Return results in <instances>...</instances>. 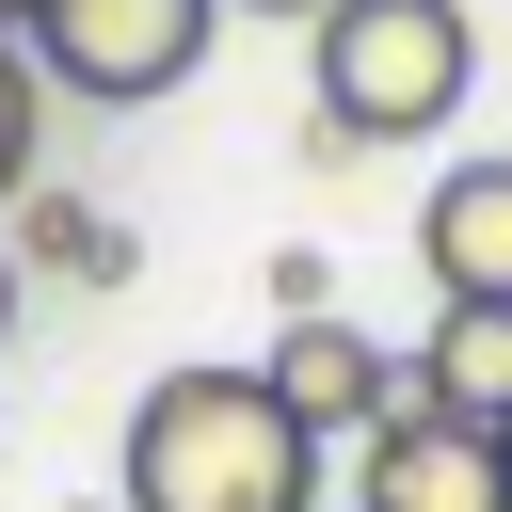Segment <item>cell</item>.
<instances>
[{
  "label": "cell",
  "mask_w": 512,
  "mask_h": 512,
  "mask_svg": "<svg viewBox=\"0 0 512 512\" xmlns=\"http://www.w3.org/2000/svg\"><path fill=\"white\" fill-rule=\"evenodd\" d=\"M128 512H320V432L256 368H160L128 400Z\"/></svg>",
  "instance_id": "6da1fadb"
},
{
  "label": "cell",
  "mask_w": 512,
  "mask_h": 512,
  "mask_svg": "<svg viewBox=\"0 0 512 512\" xmlns=\"http://www.w3.org/2000/svg\"><path fill=\"white\" fill-rule=\"evenodd\" d=\"M464 80H480L464 0H336V16L304 32V160H320V176H352L368 144L448 128V112H464Z\"/></svg>",
  "instance_id": "7a4b0ae2"
},
{
  "label": "cell",
  "mask_w": 512,
  "mask_h": 512,
  "mask_svg": "<svg viewBox=\"0 0 512 512\" xmlns=\"http://www.w3.org/2000/svg\"><path fill=\"white\" fill-rule=\"evenodd\" d=\"M208 32H224V0H32V64H48V96H96V112H144V96H176L192 64H208Z\"/></svg>",
  "instance_id": "3957f363"
},
{
  "label": "cell",
  "mask_w": 512,
  "mask_h": 512,
  "mask_svg": "<svg viewBox=\"0 0 512 512\" xmlns=\"http://www.w3.org/2000/svg\"><path fill=\"white\" fill-rule=\"evenodd\" d=\"M352 512H512V432H464V416L400 400L352 448Z\"/></svg>",
  "instance_id": "277c9868"
},
{
  "label": "cell",
  "mask_w": 512,
  "mask_h": 512,
  "mask_svg": "<svg viewBox=\"0 0 512 512\" xmlns=\"http://www.w3.org/2000/svg\"><path fill=\"white\" fill-rule=\"evenodd\" d=\"M256 384H272V400H288L320 448H368V432L416 400V384L384 368V336H352V320H288V336L256 352Z\"/></svg>",
  "instance_id": "5b68a950"
},
{
  "label": "cell",
  "mask_w": 512,
  "mask_h": 512,
  "mask_svg": "<svg viewBox=\"0 0 512 512\" xmlns=\"http://www.w3.org/2000/svg\"><path fill=\"white\" fill-rule=\"evenodd\" d=\"M416 256H432V304H512V144L432 176V208H416Z\"/></svg>",
  "instance_id": "8992f818"
},
{
  "label": "cell",
  "mask_w": 512,
  "mask_h": 512,
  "mask_svg": "<svg viewBox=\"0 0 512 512\" xmlns=\"http://www.w3.org/2000/svg\"><path fill=\"white\" fill-rule=\"evenodd\" d=\"M400 384L464 432H512V304H432V336L400 352Z\"/></svg>",
  "instance_id": "52a82bcc"
},
{
  "label": "cell",
  "mask_w": 512,
  "mask_h": 512,
  "mask_svg": "<svg viewBox=\"0 0 512 512\" xmlns=\"http://www.w3.org/2000/svg\"><path fill=\"white\" fill-rule=\"evenodd\" d=\"M16 256H48V272H80V288H128V224L112 208H80V192H16V224H0Z\"/></svg>",
  "instance_id": "ba28073f"
},
{
  "label": "cell",
  "mask_w": 512,
  "mask_h": 512,
  "mask_svg": "<svg viewBox=\"0 0 512 512\" xmlns=\"http://www.w3.org/2000/svg\"><path fill=\"white\" fill-rule=\"evenodd\" d=\"M32 160H48V64L0 32V208L32 192Z\"/></svg>",
  "instance_id": "9c48e42d"
},
{
  "label": "cell",
  "mask_w": 512,
  "mask_h": 512,
  "mask_svg": "<svg viewBox=\"0 0 512 512\" xmlns=\"http://www.w3.org/2000/svg\"><path fill=\"white\" fill-rule=\"evenodd\" d=\"M272 304H288V320H336V256L288 240V256H272Z\"/></svg>",
  "instance_id": "30bf717a"
},
{
  "label": "cell",
  "mask_w": 512,
  "mask_h": 512,
  "mask_svg": "<svg viewBox=\"0 0 512 512\" xmlns=\"http://www.w3.org/2000/svg\"><path fill=\"white\" fill-rule=\"evenodd\" d=\"M224 16H304V32H320V16H336V0H224Z\"/></svg>",
  "instance_id": "8fae6325"
},
{
  "label": "cell",
  "mask_w": 512,
  "mask_h": 512,
  "mask_svg": "<svg viewBox=\"0 0 512 512\" xmlns=\"http://www.w3.org/2000/svg\"><path fill=\"white\" fill-rule=\"evenodd\" d=\"M0 336H16V240H0Z\"/></svg>",
  "instance_id": "7c38bea8"
},
{
  "label": "cell",
  "mask_w": 512,
  "mask_h": 512,
  "mask_svg": "<svg viewBox=\"0 0 512 512\" xmlns=\"http://www.w3.org/2000/svg\"><path fill=\"white\" fill-rule=\"evenodd\" d=\"M0 32H32V0H0Z\"/></svg>",
  "instance_id": "4fadbf2b"
}]
</instances>
